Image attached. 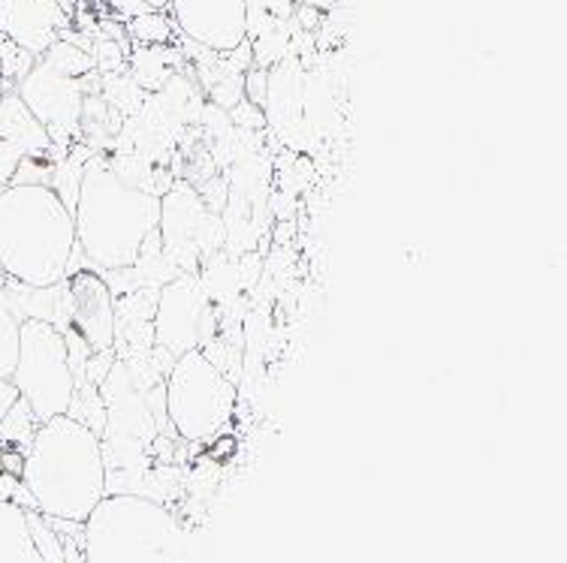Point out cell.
<instances>
[{
  "instance_id": "obj_1",
  "label": "cell",
  "mask_w": 567,
  "mask_h": 563,
  "mask_svg": "<svg viewBox=\"0 0 567 563\" xmlns=\"http://www.w3.org/2000/svg\"><path fill=\"white\" fill-rule=\"evenodd\" d=\"M22 482L45 519L82 524L106 498V458L100 434L66 413L40 423L24 449Z\"/></svg>"
},
{
  "instance_id": "obj_2",
  "label": "cell",
  "mask_w": 567,
  "mask_h": 563,
  "mask_svg": "<svg viewBox=\"0 0 567 563\" xmlns=\"http://www.w3.org/2000/svg\"><path fill=\"white\" fill-rule=\"evenodd\" d=\"M73 223L76 248L94 269H131L145 239L161 223V196L121 181L106 154H91L79 181Z\"/></svg>"
},
{
  "instance_id": "obj_3",
  "label": "cell",
  "mask_w": 567,
  "mask_h": 563,
  "mask_svg": "<svg viewBox=\"0 0 567 563\" xmlns=\"http://www.w3.org/2000/svg\"><path fill=\"white\" fill-rule=\"evenodd\" d=\"M76 250L73 211L49 185L0 190V265L7 278L33 290L58 286Z\"/></svg>"
},
{
  "instance_id": "obj_4",
  "label": "cell",
  "mask_w": 567,
  "mask_h": 563,
  "mask_svg": "<svg viewBox=\"0 0 567 563\" xmlns=\"http://www.w3.org/2000/svg\"><path fill=\"white\" fill-rule=\"evenodd\" d=\"M82 563H185V531L161 500L106 494L82 521Z\"/></svg>"
},
{
  "instance_id": "obj_5",
  "label": "cell",
  "mask_w": 567,
  "mask_h": 563,
  "mask_svg": "<svg viewBox=\"0 0 567 563\" xmlns=\"http://www.w3.org/2000/svg\"><path fill=\"white\" fill-rule=\"evenodd\" d=\"M94 73L97 70L87 49L61 37L33 61L31 70L16 85L19 100L33 118L43 124L49 139L61 148H66V142L79 136L82 103H85V94H91L87 79Z\"/></svg>"
},
{
  "instance_id": "obj_6",
  "label": "cell",
  "mask_w": 567,
  "mask_h": 563,
  "mask_svg": "<svg viewBox=\"0 0 567 563\" xmlns=\"http://www.w3.org/2000/svg\"><path fill=\"white\" fill-rule=\"evenodd\" d=\"M239 392L203 350H190L173 358L164 383L166 423L187 444L215 440L236 413Z\"/></svg>"
},
{
  "instance_id": "obj_7",
  "label": "cell",
  "mask_w": 567,
  "mask_h": 563,
  "mask_svg": "<svg viewBox=\"0 0 567 563\" xmlns=\"http://www.w3.org/2000/svg\"><path fill=\"white\" fill-rule=\"evenodd\" d=\"M10 379L37 423L64 416L76 395V379L66 365L64 332L45 320H22L19 362Z\"/></svg>"
},
{
  "instance_id": "obj_8",
  "label": "cell",
  "mask_w": 567,
  "mask_h": 563,
  "mask_svg": "<svg viewBox=\"0 0 567 563\" xmlns=\"http://www.w3.org/2000/svg\"><path fill=\"white\" fill-rule=\"evenodd\" d=\"M154 347H161L173 358L190 350H203L218 335V311L199 274L182 271L173 281L157 290L154 302Z\"/></svg>"
},
{
  "instance_id": "obj_9",
  "label": "cell",
  "mask_w": 567,
  "mask_h": 563,
  "mask_svg": "<svg viewBox=\"0 0 567 563\" xmlns=\"http://www.w3.org/2000/svg\"><path fill=\"white\" fill-rule=\"evenodd\" d=\"M175 28L199 49L227 54L248 40V0H169Z\"/></svg>"
},
{
  "instance_id": "obj_10",
  "label": "cell",
  "mask_w": 567,
  "mask_h": 563,
  "mask_svg": "<svg viewBox=\"0 0 567 563\" xmlns=\"http://www.w3.org/2000/svg\"><path fill=\"white\" fill-rule=\"evenodd\" d=\"M208 206L203 202L199 190L187 185V181H173L169 190L161 196V241H164V257L173 262L178 271H190L197 274L199 262V232L208 220Z\"/></svg>"
},
{
  "instance_id": "obj_11",
  "label": "cell",
  "mask_w": 567,
  "mask_h": 563,
  "mask_svg": "<svg viewBox=\"0 0 567 563\" xmlns=\"http://www.w3.org/2000/svg\"><path fill=\"white\" fill-rule=\"evenodd\" d=\"M70 329L85 337L91 350H115V293L94 271H73L64 281Z\"/></svg>"
},
{
  "instance_id": "obj_12",
  "label": "cell",
  "mask_w": 567,
  "mask_h": 563,
  "mask_svg": "<svg viewBox=\"0 0 567 563\" xmlns=\"http://www.w3.org/2000/svg\"><path fill=\"white\" fill-rule=\"evenodd\" d=\"M55 142L40 121L33 118L16 91L0 87V190L10 187L12 175L28 157H49Z\"/></svg>"
},
{
  "instance_id": "obj_13",
  "label": "cell",
  "mask_w": 567,
  "mask_h": 563,
  "mask_svg": "<svg viewBox=\"0 0 567 563\" xmlns=\"http://www.w3.org/2000/svg\"><path fill=\"white\" fill-rule=\"evenodd\" d=\"M66 12L61 0H0V40L33 58L64 37Z\"/></svg>"
},
{
  "instance_id": "obj_14",
  "label": "cell",
  "mask_w": 567,
  "mask_h": 563,
  "mask_svg": "<svg viewBox=\"0 0 567 563\" xmlns=\"http://www.w3.org/2000/svg\"><path fill=\"white\" fill-rule=\"evenodd\" d=\"M262 115L266 124L278 127L284 136L293 127H306V70L293 54L269 66Z\"/></svg>"
},
{
  "instance_id": "obj_15",
  "label": "cell",
  "mask_w": 567,
  "mask_h": 563,
  "mask_svg": "<svg viewBox=\"0 0 567 563\" xmlns=\"http://www.w3.org/2000/svg\"><path fill=\"white\" fill-rule=\"evenodd\" d=\"M178 64H182V52H175V49H169L166 43L140 45V49L131 54V73H127V76H131L145 94H154V91H161V87L178 73V70H175Z\"/></svg>"
},
{
  "instance_id": "obj_16",
  "label": "cell",
  "mask_w": 567,
  "mask_h": 563,
  "mask_svg": "<svg viewBox=\"0 0 567 563\" xmlns=\"http://www.w3.org/2000/svg\"><path fill=\"white\" fill-rule=\"evenodd\" d=\"M100 97L106 100V106L112 108V112H118L121 118L127 121L133 118L136 112L142 108V103H145V91H142L136 82H133L127 73H110V76H100Z\"/></svg>"
},
{
  "instance_id": "obj_17",
  "label": "cell",
  "mask_w": 567,
  "mask_h": 563,
  "mask_svg": "<svg viewBox=\"0 0 567 563\" xmlns=\"http://www.w3.org/2000/svg\"><path fill=\"white\" fill-rule=\"evenodd\" d=\"M91 157V152H73L66 154V160H58L52 166V178H49V187L55 190L58 199L64 202L70 211L76 206L79 196V181H82V169H85V160Z\"/></svg>"
},
{
  "instance_id": "obj_18",
  "label": "cell",
  "mask_w": 567,
  "mask_h": 563,
  "mask_svg": "<svg viewBox=\"0 0 567 563\" xmlns=\"http://www.w3.org/2000/svg\"><path fill=\"white\" fill-rule=\"evenodd\" d=\"M19 335L22 316L10 307V299H0V379H10L19 362Z\"/></svg>"
},
{
  "instance_id": "obj_19",
  "label": "cell",
  "mask_w": 567,
  "mask_h": 563,
  "mask_svg": "<svg viewBox=\"0 0 567 563\" xmlns=\"http://www.w3.org/2000/svg\"><path fill=\"white\" fill-rule=\"evenodd\" d=\"M127 33H131L133 43L164 45L173 37V24H169L164 12H142V15L127 19Z\"/></svg>"
},
{
  "instance_id": "obj_20",
  "label": "cell",
  "mask_w": 567,
  "mask_h": 563,
  "mask_svg": "<svg viewBox=\"0 0 567 563\" xmlns=\"http://www.w3.org/2000/svg\"><path fill=\"white\" fill-rule=\"evenodd\" d=\"M37 416L31 413V407L19 398V402L12 404L10 413L3 416V423H0V437L3 440H10V444H22L28 449L31 444L33 431H37Z\"/></svg>"
},
{
  "instance_id": "obj_21",
  "label": "cell",
  "mask_w": 567,
  "mask_h": 563,
  "mask_svg": "<svg viewBox=\"0 0 567 563\" xmlns=\"http://www.w3.org/2000/svg\"><path fill=\"white\" fill-rule=\"evenodd\" d=\"M87 54L94 61V70L100 76H110V73H124V64H127V54H124V45L118 40H97V43L87 45Z\"/></svg>"
},
{
  "instance_id": "obj_22",
  "label": "cell",
  "mask_w": 567,
  "mask_h": 563,
  "mask_svg": "<svg viewBox=\"0 0 567 563\" xmlns=\"http://www.w3.org/2000/svg\"><path fill=\"white\" fill-rule=\"evenodd\" d=\"M33 61H37L33 54H28L19 45L7 43V40H0V79L3 82H16L19 85V79L31 70Z\"/></svg>"
},
{
  "instance_id": "obj_23",
  "label": "cell",
  "mask_w": 567,
  "mask_h": 563,
  "mask_svg": "<svg viewBox=\"0 0 567 563\" xmlns=\"http://www.w3.org/2000/svg\"><path fill=\"white\" fill-rule=\"evenodd\" d=\"M121 19H133L142 12H164L169 10V0H106Z\"/></svg>"
},
{
  "instance_id": "obj_24",
  "label": "cell",
  "mask_w": 567,
  "mask_h": 563,
  "mask_svg": "<svg viewBox=\"0 0 567 563\" xmlns=\"http://www.w3.org/2000/svg\"><path fill=\"white\" fill-rule=\"evenodd\" d=\"M16 402H19V389L12 386V379H0V423Z\"/></svg>"
},
{
  "instance_id": "obj_25",
  "label": "cell",
  "mask_w": 567,
  "mask_h": 563,
  "mask_svg": "<svg viewBox=\"0 0 567 563\" xmlns=\"http://www.w3.org/2000/svg\"><path fill=\"white\" fill-rule=\"evenodd\" d=\"M299 22L308 24V28H315V24H317L315 7H299Z\"/></svg>"
},
{
  "instance_id": "obj_26",
  "label": "cell",
  "mask_w": 567,
  "mask_h": 563,
  "mask_svg": "<svg viewBox=\"0 0 567 563\" xmlns=\"http://www.w3.org/2000/svg\"><path fill=\"white\" fill-rule=\"evenodd\" d=\"M329 0H308V7H327Z\"/></svg>"
},
{
  "instance_id": "obj_27",
  "label": "cell",
  "mask_w": 567,
  "mask_h": 563,
  "mask_svg": "<svg viewBox=\"0 0 567 563\" xmlns=\"http://www.w3.org/2000/svg\"><path fill=\"white\" fill-rule=\"evenodd\" d=\"M7 283V271H3V265H0V286Z\"/></svg>"
},
{
  "instance_id": "obj_28",
  "label": "cell",
  "mask_w": 567,
  "mask_h": 563,
  "mask_svg": "<svg viewBox=\"0 0 567 563\" xmlns=\"http://www.w3.org/2000/svg\"><path fill=\"white\" fill-rule=\"evenodd\" d=\"M0 85H3V79H0Z\"/></svg>"
}]
</instances>
